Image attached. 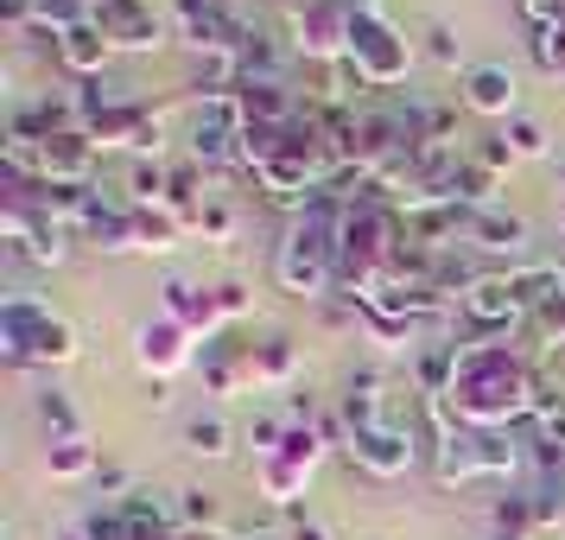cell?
Returning a JSON list of instances; mask_svg holds the SVG:
<instances>
[{"label":"cell","instance_id":"obj_1","mask_svg":"<svg viewBox=\"0 0 565 540\" xmlns=\"http://www.w3.org/2000/svg\"><path fill=\"white\" fill-rule=\"evenodd\" d=\"M534 362L509 337H470V343H451V369H445V388H438L433 407L458 426H477V433H509L534 413Z\"/></svg>","mask_w":565,"mask_h":540},{"label":"cell","instance_id":"obj_2","mask_svg":"<svg viewBox=\"0 0 565 540\" xmlns=\"http://www.w3.org/2000/svg\"><path fill=\"white\" fill-rule=\"evenodd\" d=\"M337 261H343V198L318 191V198L286 223L274 274H280V286L299 293V299H337Z\"/></svg>","mask_w":565,"mask_h":540},{"label":"cell","instance_id":"obj_3","mask_svg":"<svg viewBox=\"0 0 565 540\" xmlns=\"http://www.w3.org/2000/svg\"><path fill=\"white\" fill-rule=\"evenodd\" d=\"M343 445L369 477H407L413 458H419L413 433L387 413V382L375 369L350 375V388H343Z\"/></svg>","mask_w":565,"mask_h":540},{"label":"cell","instance_id":"obj_4","mask_svg":"<svg viewBox=\"0 0 565 540\" xmlns=\"http://www.w3.org/2000/svg\"><path fill=\"white\" fill-rule=\"evenodd\" d=\"M565 286L559 267H514V274H483V280H470L458 293V311L463 325L477 337H502V331H521L527 325V311L540 299H553Z\"/></svg>","mask_w":565,"mask_h":540},{"label":"cell","instance_id":"obj_5","mask_svg":"<svg viewBox=\"0 0 565 540\" xmlns=\"http://www.w3.org/2000/svg\"><path fill=\"white\" fill-rule=\"evenodd\" d=\"M0 357L13 369H57V362L77 357V331L71 318L52 311L32 293H7L0 299Z\"/></svg>","mask_w":565,"mask_h":540},{"label":"cell","instance_id":"obj_6","mask_svg":"<svg viewBox=\"0 0 565 540\" xmlns=\"http://www.w3.org/2000/svg\"><path fill=\"white\" fill-rule=\"evenodd\" d=\"M438 420V445H433V470L438 484H477V477H514L521 470V452H514L509 433H477V426H458V420H445V413L433 407Z\"/></svg>","mask_w":565,"mask_h":540},{"label":"cell","instance_id":"obj_7","mask_svg":"<svg viewBox=\"0 0 565 540\" xmlns=\"http://www.w3.org/2000/svg\"><path fill=\"white\" fill-rule=\"evenodd\" d=\"M350 64L369 89H401L413 77V39L387 20L375 0H356V20H350Z\"/></svg>","mask_w":565,"mask_h":540},{"label":"cell","instance_id":"obj_8","mask_svg":"<svg viewBox=\"0 0 565 540\" xmlns=\"http://www.w3.org/2000/svg\"><path fill=\"white\" fill-rule=\"evenodd\" d=\"M184 140H191V159H198L204 172H230V166H242L248 115H242L235 96H198V103H191V128H184Z\"/></svg>","mask_w":565,"mask_h":540},{"label":"cell","instance_id":"obj_9","mask_svg":"<svg viewBox=\"0 0 565 540\" xmlns=\"http://www.w3.org/2000/svg\"><path fill=\"white\" fill-rule=\"evenodd\" d=\"M318 464H324V433H318L311 420H292V433H286L280 452H274L267 464H255V484H260V496H267L274 509H292V496H306Z\"/></svg>","mask_w":565,"mask_h":540},{"label":"cell","instance_id":"obj_10","mask_svg":"<svg viewBox=\"0 0 565 540\" xmlns=\"http://www.w3.org/2000/svg\"><path fill=\"white\" fill-rule=\"evenodd\" d=\"M350 20H356V0H299V7H286L292 52L306 57V64H343Z\"/></svg>","mask_w":565,"mask_h":540},{"label":"cell","instance_id":"obj_11","mask_svg":"<svg viewBox=\"0 0 565 540\" xmlns=\"http://www.w3.org/2000/svg\"><path fill=\"white\" fill-rule=\"evenodd\" d=\"M134 362L166 388L172 375L198 369V337L184 331L179 318H166V311H159V318H140V325H134Z\"/></svg>","mask_w":565,"mask_h":540},{"label":"cell","instance_id":"obj_12","mask_svg":"<svg viewBox=\"0 0 565 540\" xmlns=\"http://www.w3.org/2000/svg\"><path fill=\"white\" fill-rule=\"evenodd\" d=\"M96 27H103V39L115 45V52H159L166 45V32H172V20L159 13L153 0H96Z\"/></svg>","mask_w":565,"mask_h":540},{"label":"cell","instance_id":"obj_13","mask_svg":"<svg viewBox=\"0 0 565 540\" xmlns=\"http://www.w3.org/2000/svg\"><path fill=\"white\" fill-rule=\"evenodd\" d=\"M172 32H179L191 57H210V52H242V20H235L223 0H172Z\"/></svg>","mask_w":565,"mask_h":540},{"label":"cell","instance_id":"obj_14","mask_svg":"<svg viewBox=\"0 0 565 540\" xmlns=\"http://www.w3.org/2000/svg\"><path fill=\"white\" fill-rule=\"evenodd\" d=\"M159 311L166 318H179L191 337H223V311H216V286H198L184 280V274H166V286H159Z\"/></svg>","mask_w":565,"mask_h":540},{"label":"cell","instance_id":"obj_15","mask_svg":"<svg viewBox=\"0 0 565 540\" xmlns=\"http://www.w3.org/2000/svg\"><path fill=\"white\" fill-rule=\"evenodd\" d=\"M463 108L483 121H514L521 115V83L509 64H470L463 71Z\"/></svg>","mask_w":565,"mask_h":540},{"label":"cell","instance_id":"obj_16","mask_svg":"<svg viewBox=\"0 0 565 540\" xmlns=\"http://www.w3.org/2000/svg\"><path fill=\"white\" fill-rule=\"evenodd\" d=\"M248 357H255V343H235L223 331L198 350V375H204L210 394H235V388H248Z\"/></svg>","mask_w":565,"mask_h":540},{"label":"cell","instance_id":"obj_17","mask_svg":"<svg viewBox=\"0 0 565 540\" xmlns=\"http://www.w3.org/2000/svg\"><path fill=\"white\" fill-rule=\"evenodd\" d=\"M463 248H489V255H521V248H527V223H521V216H509L502 204L470 210V223H463Z\"/></svg>","mask_w":565,"mask_h":540},{"label":"cell","instance_id":"obj_18","mask_svg":"<svg viewBox=\"0 0 565 540\" xmlns=\"http://www.w3.org/2000/svg\"><path fill=\"white\" fill-rule=\"evenodd\" d=\"M52 45H57V64H64L77 83L103 77L108 57H115V45L103 39V27H96V20H89V27H77V32H64V39H52Z\"/></svg>","mask_w":565,"mask_h":540},{"label":"cell","instance_id":"obj_19","mask_svg":"<svg viewBox=\"0 0 565 540\" xmlns=\"http://www.w3.org/2000/svg\"><path fill=\"white\" fill-rule=\"evenodd\" d=\"M248 382L255 388H292L299 382V343L292 337H260L248 357Z\"/></svg>","mask_w":565,"mask_h":540},{"label":"cell","instance_id":"obj_20","mask_svg":"<svg viewBox=\"0 0 565 540\" xmlns=\"http://www.w3.org/2000/svg\"><path fill=\"white\" fill-rule=\"evenodd\" d=\"M26 13H32V27L39 32L64 39V32H77V27L96 20V0H26Z\"/></svg>","mask_w":565,"mask_h":540},{"label":"cell","instance_id":"obj_21","mask_svg":"<svg viewBox=\"0 0 565 540\" xmlns=\"http://www.w3.org/2000/svg\"><path fill=\"white\" fill-rule=\"evenodd\" d=\"M230 445H235V433L223 413H191L184 420V452L191 458H230Z\"/></svg>","mask_w":565,"mask_h":540},{"label":"cell","instance_id":"obj_22","mask_svg":"<svg viewBox=\"0 0 565 540\" xmlns=\"http://www.w3.org/2000/svg\"><path fill=\"white\" fill-rule=\"evenodd\" d=\"M45 470L71 484V477H96L103 458H96V445H89V438H52V445H45Z\"/></svg>","mask_w":565,"mask_h":540},{"label":"cell","instance_id":"obj_23","mask_svg":"<svg viewBox=\"0 0 565 540\" xmlns=\"http://www.w3.org/2000/svg\"><path fill=\"white\" fill-rule=\"evenodd\" d=\"M534 445H565V388L540 382V401H534Z\"/></svg>","mask_w":565,"mask_h":540},{"label":"cell","instance_id":"obj_24","mask_svg":"<svg viewBox=\"0 0 565 540\" xmlns=\"http://www.w3.org/2000/svg\"><path fill=\"white\" fill-rule=\"evenodd\" d=\"M184 235V216H172V210H140V255H172Z\"/></svg>","mask_w":565,"mask_h":540},{"label":"cell","instance_id":"obj_25","mask_svg":"<svg viewBox=\"0 0 565 540\" xmlns=\"http://www.w3.org/2000/svg\"><path fill=\"white\" fill-rule=\"evenodd\" d=\"M39 420H45L52 438H83V420H77V407H71L64 388H45V394H39Z\"/></svg>","mask_w":565,"mask_h":540},{"label":"cell","instance_id":"obj_26","mask_svg":"<svg viewBox=\"0 0 565 540\" xmlns=\"http://www.w3.org/2000/svg\"><path fill=\"white\" fill-rule=\"evenodd\" d=\"M527 337H540V343H559L565 350V286L553 293V299H540L534 311H527V325H521Z\"/></svg>","mask_w":565,"mask_h":540},{"label":"cell","instance_id":"obj_27","mask_svg":"<svg viewBox=\"0 0 565 540\" xmlns=\"http://www.w3.org/2000/svg\"><path fill=\"white\" fill-rule=\"evenodd\" d=\"M534 39H527V52H534V64L540 71H553L559 77L565 71V20H553V27H527Z\"/></svg>","mask_w":565,"mask_h":540},{"label":"cell","instance_id":"obj_28","mask_svg":"<svg viewBox=\"0 0 565 540\" xmlns=\"http://www.w3.org/2000/svg\"><path fill=\"white\" fill-rule=\"evenodd\" d=\"M502 140L514 147V159H546V128H540L534 115H514V121H502Z\"/></svg>","mask_w":565,"mask_h":540},{"label":"cell","instance_id":"obj_29","mask_svg":"<svg viewBox=\"0 0 565 540\" xmlns=\"http://www.w3.org/2000/svg\"><path fill=\"white\" fill-rule=\"evenodd\" d=\"M179 521H191V528H216V521H223V502H216V496H210V489H179Z\"/></svg>","mask_w":565,"mask_h":540},{"label":"cell","instance_id":"obj_30","mask_svg":"<svg viewBox=\"0 0 565 540\" xmlns=\"http://www.w3.org/2000/svg\"><path fill=\"white\" fill-rule=\"evenodd\" d=\"M191 230L204 235V242H230V235H235V210L223 204V198H210V204L191 216Z\"/></svg>","mask_w":565,"mask_h":540},{"label":"cell","instance_id":"obj_31","mask_svg":"<svg viewBox=\"0 0 565 540\" xmlns=\"http://www.w3.org/2000/svg\"><path fill=\"white\" fill-rule=\"evenodd\" d=\"M477 166H489V172L502 179V172H514L521 159H514V147H509V140H502V134H489L483 147H477Z\"/></svg>","mask_w":565,"mask_h":540},{"label":"cell","instance_id":"obj_32","mask_svg":"<svg viewBox=\"0 0 565 540\" xmlns=\"http://www.w3.org/2000/svg\"><path fill=\"white\" fill-rule=\"evenodd\" d=\"M248 306H255V299H248V286H242V280H223V286H216V311H223V325H235Z\"/></svg>","mask_w":565,"mask_h":540},{"label":"cell","instance_id":"obj_33","mask_svg":"<svg viewBox=\"0 0 565 540\" xmlns=\"http://www.w3.org/2000/svg\"><path fill=\"white\" fill-rule=\"evenodd\" d=\"M426 52H433L445 71H458V39H451V27H426Z\"/></svg>","mask_w":565,"mask_h":540},{"label":"cell","instance_id":"obj_34","mask_svg":"<svg viewBox=\"0 0 565 540\" xmlns=\"http://www.w3.org/2000/svg\"><path fill=\"white\" fill-rule=\"evenodd\" d=\"M521 13H527V27H553V20H565V0H521Z\"/></svg>","mask_w":565,"mask_h":540},{"label":"cell","instance_id":"obj_35","mask_svg":"<svg viewBox=\"0 0 565 540\" xmlns=\"http://www.w3.org/2000/svg\"><path fill=\"white\" fill-rule=\"evenodd\" d=\"M286 540H331V528H318V521H299V528H292Z\"/></svg>","mask_w":565,"mask_h":540},{"label":"cell","instance_id":"obj_36","mask_svg":"<svg viewBox=\"0 0 565 540\" xmlns=\"http://www.w3.org/2000/svg\"><path fill=\"white\" fill-rule=\"evenodd\" d=\"M57 540H89V534H83V528H71V534H57Z\"/></svg>","mask_w":565,"mask_h":540}]
</instances>
